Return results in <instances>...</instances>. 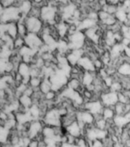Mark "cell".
<instances>
[{"label":"cell","instance_id":"obj_1","mask_svg":"<svg viewBox=\"0 0 130 147\" xmlns=\"http://www.w3.org/2000/svg\"><path fill=\"white\" fill-rule=\"evenodd\" d=\"M22 17L20 9L18 6H11L3 8L1 7V22L2 23L18 22Z\"/></svg>","mask_w":130,"mask_h":147},{"label":"cell","instance_id":"obj_2","mask_svg":"<svg viewBox=\"0 0 130 147\" xmlns=\"http://www.w3.org/2000/svg\"><path fill=\"white\" fill-rule=\"evenodd\" d=\"M58 8L55 5H44L41 9V19L43 22L47 23L48 25H55L57 24L56 17H57Z\"/></svg>","mask_w":130,"mask_h":147},{"label":"cell","instance_id":"obj_3","mask_svg":"<svg viewBox=\"0 0 130 147\" xmlns=\"http://www.w3.org/2000/svg\"><path fill=\"white\" fill-rule=\"evenodd\" d=\"M25 24L28 33H35L40 34L44 28V22L41 18L33 16H27L25 19Z\"/></svg>","mask_w":130,"mask_h":147},{"label":"cell","instance_id":"obj_4","mask_svg":"<svg viewBox=\"0 0 130 147\" xmlns=\"http://www.w3.org/2000/svg\"><path fill=\"white\" fill-rule=\"evenodd\" d=\"M101 103H103V107H108L115 106L119 101H118V94L116 92H112L109 90L107 92L103 93L101 94L100 97Z\"/></svg>","mask_w":130,"mask_h":147},{"label":"cell","instance_id":"obj_5","mask_svg":"<svg viewBox=\"0 0 130 147\" xmlns=\"http://www.w3.org/2000/svg\"><path fill=\"white\" fill-rule=\"evenodd\" d=\"M65 130L67 134L73 136L76 138L80 137V136L82 135V129L77 121L73 122V123L65 128Z\"/></svg>","mask_w":130,"mask_h":147},{"label":"cell","instance_id":"obj_6","mask_svg":"<svg viewBox=\"0 0 130 147\" xmlns=\"http://www.w3.org/2000/svg\"><path fill=\"white\" fill-rule=\"evenodd\" d=\"M6 33L9 35H10L13 39L18 38V33L17 22H12L6 23Z\"/></svg>","mask_w":130,"mask_h":147},{"label":"cell","instance_id":"obj_7","mask_svg":"<svg viewBox=\"0 0 130 147\" xmlns=\"http://www.w3.org/2000/svg\"><path fill=\"white\" fill-rule=\"evenodd\" d=\"M32 7H33V2L31 1H27V0H24L21 5L18 6L20 9L22 16H28L30 11L32 10Z\"/></svg>","mask_w":130,"mask_h":147},{"label":"cell","instance_id":"obj_8","mask_svg":"<svg viewBox=\"0 0 130 147\" xmlns=\"http://www.w3.org/2000/svg\"><path fill=\"white\" fill-rule=\"evenodd\" d=\"M115 17L117 18L118 22L123 23V24L126 22L128 18V12L123 8L121 4L118 5V10L115 14Z\"/></svg>","mask_w":130,"mask_h":147},{"label":"cell","instance_id":"obj_9","mask_svg":"<svg viewBox=\"0 0 130 147\" xmlns=\"http://www.w3.org/2000/svg\"><path fill=\"white\" fill-rule=\"evenodd\" d=\"M30 71H31V67H30V65L25 62L22 61L19 64L18 68V73H19L20 74L24 77H27V76H30Z\"/></svg>","mask_w":130,"mask_h":147},{"label":"cell","instance_id":"obj_10","mask_svg":"<svg viewBox=\"0 0 130 147\" xmlns=\"http://www.w3.org/2000/svg\"><path fill=\"white\" fill-rule=\"evenodd\" d=\"M117 73L124 77H130V64L123 62L117 70Z\"/></svg>","mask_w":130,"mask_h":147},{"label":"cell","instance_id":"obj_11","mask_svg":"<svg viewBox=\"0 0 130 147\" xmlns=\"http://www.w3.org/2000/svg\"><path fill=\"white\" fill-rule=\"evenodd\" d=\"M18 100L20 102L21 105L23 106L26 109H29L33 105V100H32V97L26 96V95H24V94L19 97Z\"/></svg>","mask_w":130,"mask_h":147},{"label":"cell","instance_id":"obj_12","mask_svg":"<svg viewBox=\"0 0 130 147\" xmlns=\"http://www.w3.org/2000/svg\"><path fill=\"white\" fill-rule=\"evenodd\" d=\"M102 114H103V118L106 120H110V119H114V117H116V113H115L114 110L111 107H105L103 108V113H102Z\"/></svg>","mask_w":130,"mask_h":147},{"label":"cell","instance_id":"obj_13","mask_svg":"<svg viewBox=\"0 0 130 147\" xmlns=\"http://www.w3.org/2000/svg\"><path fill=\"white\" fill-rule=\"evenodd\" d=\"M18 36L22 37L25 38V36L27 35L28 32L27 27L25 24V22H18Z\"/></svg>","mask_w":130,"mask_h":147},{"label":"cell","instance_id":"obj_14","mask_svg":"<svg viewBox=\"0 0 130 147\" xmlns=\"http://www.w3.org/2000/svg\"><path fill=\"white\" fill-rule=\"evenodd\" d=\"M125 106H126V104L119 103V102H118L114 106V111L116 116H124V114H125Z\"/></svg>","mask_w":130,"mask_h":147},{"label":"cell","instance_id":"obj_15","mask_svg":"<svg viewBox=\"0 0 130 147\" xmlns=\"http://www.w3.org/2000/svg\"><path fill=\"white\" fill-rule=\"evenodd\" d=\"M102 9L106 11V12H108L109 14H110V15L115 16V14H116V12H117V10H118V5L106 4L102 8Z\"/></svg>","mask_w":130,"mask_h":147},{"label":"cell","instance_id":"obj_16","mask_svg":"<svg viewBox=\"0 0 130 147\" xmlns=\"http://www.w3.org/2000/svg\"><path fill=\"white\" fill-rule=\"evenodd\" d=\"M42 80H43V79L41 78H39V77H37V78H31V80H30L29 86L30 87H32V88H34V89L39 88L41 84Z\"/></svg>","mask_w":130,"mask_h":147},{"label":"cell","instance_id":"obj_17","mask_svg":"<svg viewBox=\"0 0 130 147\" xmlns=\"http://www.w3.org/2000/svg\"><path fill=\"white\" fill-rule=\"evenodd\" d=\"M44 0H33V2L34 3H36V4H42Z\"/></svg>","mask_w":130,"mask_h":147},{"label":"cell","instance_id":"obj_18","mask_svg":"<svg viewBox=\"0 0 130 147\" xmlns=\"http://www.w3.org/2000/svg\"><path fill=\"white\" fill-rule=\"evenodd\" d=\"M6 1H8L11 5H14V4H15V0H6Z\"/></svg>","mask_w":130,"mask_h":147},{"label":"cell","instance_id":"obj_19","mask_svg":"<svg viewBox=\"0 0 130 147\" xmlns=\"http://www.w3.org/2000/svg\"><path fill=\"white\" fill-rule=\"evenodd\" d=\"M80 1H81V0H74V2H80Z\"/></svg>","mask_w":130,"mask_h":147},{"label":"cell","instance_id":"obj_20","mask_svg":"<svg viewBox=\"0 0 130 147\" xmlns=\"http://www.w3.org/2000/svg\"><path fill=\"white\" fill-rule=\"evenodd\" d=\"M56 1H57V2H61L62 1V0H56Z\"/></svg>","mask_w":130,"mask_h":147},{"label":"cell","instance_id":"obj_21","mask_svg":"<svg viewBox=\"0 0 130 147\" xmlns=\"http://www.w3.org/2000/svg\"><path fill=\"white\" fill-rule=\"evenodd\" d=\"M27 1H31V2H33V0H27Z\"/></svg>","mask_w":130,"mask_h":147},{"label":"cell","instance_id":"obj_22","mask_svg":"<svg viewBox=\"0 0 130 147\" xmlns=\"http://www.w3.org/2000/svg\"><path fill=\"white\" fill-rule=\"evenodd\" d=\"M128 48H130V45H129V47H128Z\"/></svg>","mask_w":130,"mask_h":147}]
</instances>
